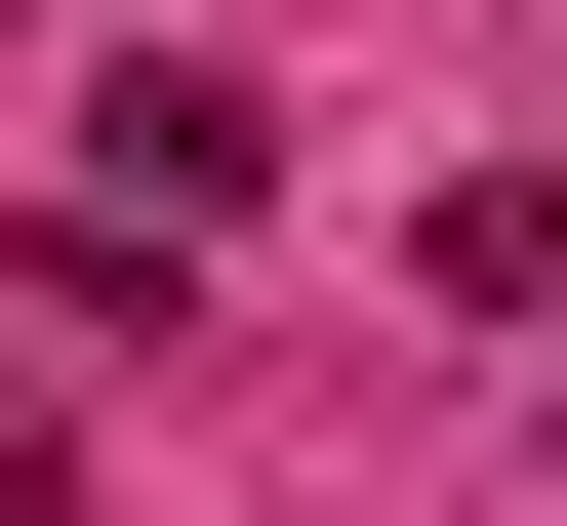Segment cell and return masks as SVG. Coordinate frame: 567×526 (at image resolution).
<instances>
[{
    "mask_svg": "<svg viewBox=\"0 0 567 526\" xmlns=\"http://www.w3.org/2000/svg\"><path fill=\"white\" fill-rule=\"evenodd\" d=\"M244 203H284V82H203V41H122V82H82V163H41V244H82V283H203Z\"/></svg>",
    "mask_w": 567,
    "mask_h": 526,
    "instance_id": "1",
    "label": "cell"
},
{
    "mask_svg": "<svg viewBox=\"0 0 567 526\" xmlns=\"http://www.w3.org/2000/svg\"><path fill=\"white\" fill-rule=\"evenodd\" d=\"M527 486H567V405H527Z\"/></svg>",
    "mask_w": 567,
    "mask_h": 526,
    "instance_id": "3",
    "label": "cell"
},
{
    "mask_svg": "<svg viewBox=\"0 0 567 526\" xmlns=\"http://www.w3.org/2000/svg\"><path fill=\"white\" fill-rule=\"evenodd\" d=\"M405 283H446V324H527V364H567V163H446V203H405Z\"/></svg>",
    "mask_w": 567,
    "mask_h": 526,
    "instance_id": "2",
    "label": "cell"
}]
</instances>
